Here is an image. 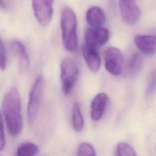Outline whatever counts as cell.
I'll use <instances>...</instances> for the list:
<instances>
[{"mask_svg": "<svg viewBox=\"0 0 156 156\" xmlns=\"http://www.w3.org/2000/svg\"><path fill=\"white\" fill-rule=\"evenodd\" d=\"M2 111L9 134L12 136H18L23 129V118L21 98L15 87H12L4 94Z\"/></svg>", "mask_w": 156, "mask_h": 156, "instance_id": "cell-1", "label": "cell"}, {"mask_svg": "<svg viewBox=\"0 0 156 156\" xmlns=\"http://www.w3.org/2000/svg\"><path fill=\"white\" fill-rule=\"evenodd\" d=\"M77 21L74 12L69 7H64L60 15L62 38L65 49L74 52L77 48Z\"/></svg>", "mask_w": 156, "mask_h": 156, "instance_id": "cell-2", "label": "cell"}, {"mask_svg": "<svg viewBox=\"0 0 156 156\" xmlns=\"http://www.w3.org/2000/svg\"><path fill=\"white\" fill-rule=\"evenodd\" d=\"M44 87V80L42 75L37 76L32 85L29 94L27 108V115L28 121L32 124L36 121L43 96Z\"/></svg>", "mask_w": 156, "mask_h": 156, "instance_id": "cell-3", "label": "cell"}, {"mask_svg": "<svg viewBox=\"0 0 156 156\" xmlns=\"http://www.w3.org/2000/svg\"><path fill=\"white\" fill-rule=\"evenodd\" d=\"M60 69L62 91L65 95H68L77 81L79 68L73 58L66 57L61 62Z\"/></svg>", "mask_w": 156, "mask_h": 156, "instance_id": "cell-4", "label": "cell"}, {"mask_svg": "<svg viewBox=\"0 0 156 156\" xmlns=\"http://www.w3.org/2000/svg\"><path fill=\"white\" fill-rule=\"evenodd\" d=\"M54 0H32V9L38 23L46 27L51 21Z\"/></svg>", "mask_w": 156, "mask_h": 156, "instance_id": "cell-5", "label": "cell"}, {"mask_svg": "<svg viewBox=\"0 0 156 156\" xmlns=\"http://www.w3.org/2000/svg\"><path fill=\"white\" fill-rule=\"evenodd\" d=\"M123 56L117 48L110 47L104 53V65L106 70L113 76H119L122 71Z\"/></svg>", "mask_w": 156, "mask_h": 156, "instance_id": "cell-6", "label": "cell"}, {"mask_svg": "<svg viewBox=\"0 0 156 156\" xmlns=\"http://www.w3.org/2000/svg\"><path fill=\"white\" fill-rule=\"evenodd\" d=\"M119 7L121 17L127 24L133 26L138 22L141 12L136 0H119Z\"/></svg>", "mask_w": 156, "mask_h": 156, "instance_id": "cell-7", "label": "cell"}, {"mask_svg": "<svg viewBox=\"0 0 156 156\" xmlns=\"http://www.w3.org/2000/svg\"><path fill=\"white\" fill-rule=\"evenodd\" d=\"M110 33L107 29L103 27H91L87 29L85 34V45L99 49L108 40Z\"/></svg>", "mask_w": 156, "mask_h": 156, "instance_id": "cell-8", "label": "cell"}, {"mask_svg": "<svg viewBox=\"0 0 156 156\" xmlns=\"http://www.w3.org/2000/svg\"><path fill=\"white\" fill-rule=\"evenodd\" d=\"M108 96L105 93L96 94L93 99L90 107V116L94 121H98L102 117L107 104Z\"/></svg>", "mask_w": 156, "mask_h": 156, "instance_id": "cell-9", "label": "cell"}, {"mask_svg": "<svg viewBox=\"0 0 156 156\" xmlns=\"http://www.w3.org/2000/svg\"><path fill=\"white\" fill-rule=\"evenodd\" d=\"M12 51L16 55L20 69L21 71H27L30 68V60L24 44L20 40H14L11 43Z\"/></svg>", "mask_w": 156, "mask_h": 156, "instance_id": "cell-10", "label": "cell"}, {"mask_svg": "<svg viewBox=\"0 0 156 156\" xmlns=\"http://www.w3.org/2000/svg\"><path fill=\"white\" fill-rule=\"evenodd\" d=\"M137 48L144 54L152 55L156 52V36L137 35L134 37Z\"/></svg>", "mask_w": 156, "mask_h": 156, "instance_id": "cell-11", "label": "cell"}, {"mask_svg": "<svg viewBox=\"0 0 156 156\" xmlns=\"http://www.w3.org/2000/svg\"><path fill=\"white\" fill-rule=\"evenodd\" d=\"M82 52L90 71L93 73L98 72L101 66V58L98 53V49L83 44Z\"/></svg>", "mask_w": 156, "mask_h": 156, "instance_id": "cell-12", "label": "cell"}, {"mask_svg": "<svg viewBox=\"0 0 156 156\" xmlns=\"http://www.w3.org/2000/svg\"><path fill=\"white\" fill-rule=\"evenodd\" d=\"M86 20L88 24L91 27H101L105 21V15L101 7L93 6L87 10Z\"/></svg>", "mask_w": 156, "mask_h": 156, "instance_id": "cell-13", "label": "cell"}, {"mask_svg": "<svg viewBox=\"0 0 156 156\" xmlns=\"http://www.w3.org/2000/svg\"><path fill=\"white\" fill-rule=\"evenodd\" d=\"M143 57L138 52L133 54L129 59L126 67V72L127 76L133 77L136 76L141 71L143 66Z\"/></svg>", "mask_w": 156, "mask_h": 156, "instance_id": "cell-14", "label": "cell"}, {"mask_svg": "<svg viewBox=\"0 0 156 156\" xmlns=\"http://www.w3.org/2000/svg\"><path fill=\"white\" fill-rule=\"evenodd\" d=\"M72 126L74 130L77 132H80L84 126V121L82 113L81 112L80 105L79 102H75L72 109L71 116Z\"/></svg>", "mask_w": 156, "mask_h": 156, "instance_id": "cell-15", "label": "cell"}, {"mask_svg": "<svg viewBox=\"0 0 156 156\" xmlns=\"http://www.w3.org/2000/svg\"><path fill=\"white\" fill-rule=\"evenodd\" d=\"M38 152L37 145L31 142H25L18 146L15 156H35Z\"/></svg>", "mask_w": 156, "mask_h": 156, "instance_id": "cell-16", "label": "cell"}, {"mask_svg": "<svg viewBox=\"0 0 156 156\" xmlns=\"http://www.w3.org/2000/svg\"><path fill=\"white\" fill-rule=\"evenodd\" d=\"M114 156H136V154L129 144L121 142L116 147Z\"/></svg>", "mask_w": 156, "mask_h": 156, "instance_id": "cell-17", "label": "cell"}, {"mask_svg": "<svg viewBox=\"0 0 156 156\" xmlns=\"http://www.w3.org/2000/svg\"><path fill=\"white\" fill-rule=\"evenodd\" d=\"M77 156H96V152L90 144L82 143L79 146Z\"/></svg>", "mask_w": 156, "mask_h": 156, "instance_id": "cell-18", "label": "cell"}, {"mask_svg": "<svg viewBox=\"0 0 156 156\" xmlns=\"http://www.w3.org/2000/svg\"><path fill=\"white\" fill-rule=\"evenodd\" d=\"M156 90V70L154 71L150 75L146 90V96L147 98H150L153 93Z\"/></svg>", "mask_w": 156, "mask_h": 156, "instance_id": "cell-19", "label": "cell"}, {"mask_svg": "<svg viewBox=\"0 0 156 156\" xmlns=\"http://www.w3.org/2000/svg\"><path fill=\"white\" fill-rule=\"evenodd\" d=\"M0 60L1 70L5 69L7 64V55L5 48L2 40L0 41Z\"/></svg>", "mask_w": 156, "mask_h": 156, "instance_id": "cell-20", "label": "cell"}, {"mask_svg": "<svg viewBox=\"0 0 156 156\" xmlns=\"http://www.w3.org/2000/svg\"><path fill=\"white\" fill-rule=\"evenodd\" d=\"M4 124H3V120L2 118H1V150L2 151L5 145V138L4 134Z\"/></svg>", "mask_w": 156, "mask_h": 156, "instance_id": "cell-21", "label": "cell"}]
</instances>
